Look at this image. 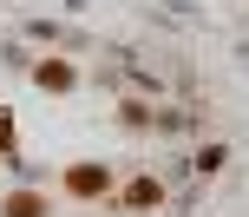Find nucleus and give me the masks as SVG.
I'll use <instances>...</instances> for the list:
<instances>
[{
  "label": "nucleus",
  "mask_w": 249,
  "mask_h": 217,
  "mask_svg": "<svg viewBox=\"0 0 249 217\" xmlns=\"http://www.w3.org/2000/svg\"><path fill=\"white\" fill-rule=\"evenodd\" d=\"M0 217H53V197L46 191H7L0 197Z\"/></svg>",
  "instance_id": "obj_3"
},
{
  "label": "nucleus",
  "mask_w": 249,
  "mask_h": 217,
  "mask_svg": "<svg viewBox=\"0 0 249 217\" xmlns=\"http://www.w3.org/2000/svg\"><path fill=\"white\" fill-rule=\"evenodd\" d=\"M33 79H39L46 92H72V86H79V73H72L66 59H39V66H33Z\"/></svg>",
  "instance_id": "obj_4"
},
{
  "label": "nucleus",
  "mask_w": 249,
  "mask_h": 217,
  "mask_svg": "<svg viewBox=\"0 0 249 217\" xmlns=\"http://www.w3.org/2000/svg\"><path fill=\"white\" fill-rule=\"evenodd\" d=\"M112 197H118L124 211H158V204H164V184H158V178H131V184L112 191Z\"/></svg>",
  "instance_id": "obj_2"
},
{
  "label": "nucleus",
  "mask_w": 249,
  "mask_h": 217,
  "mask_svg": "<svg viewBox=\"0 0 249 217\" xmlns=\"http://www.w3.org/2000/svg\"><path fill=\"white\" fill-rule=\"evenodd\" d=\"M59 191L72 197V204H105V197L118 191V178H112V165H99V158H79V165H66Z\"/></svg>",
  "instance_id": "obj_1"
},
{
  "label": "nucleus",
  "mask_w": 249,
  "mask_h": 217,
  "mask_svg": "<svg viewBox=\"0 0 249 217\" xmlns=\"http://www.w3.org/2000/svg\"><path fill=\"white\" fill-rule=\"evenodd\" d=\"M0 152H13V112L0 105Z\"/></svg>",
  "instance_id": "obj_5"
}]
</instances>
